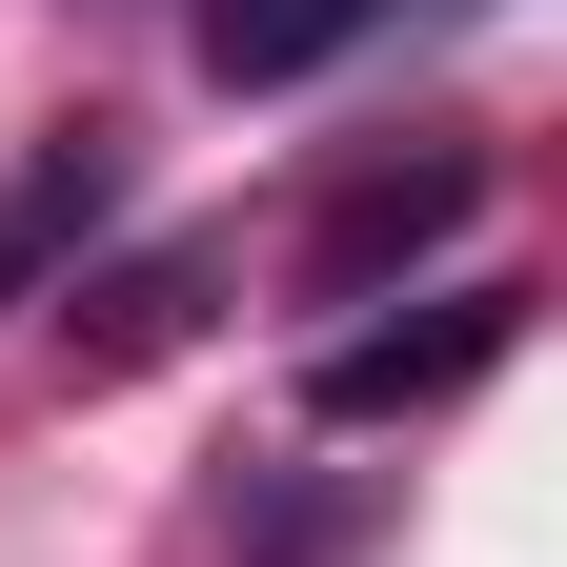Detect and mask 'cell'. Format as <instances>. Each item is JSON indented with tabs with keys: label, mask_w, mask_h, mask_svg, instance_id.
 I'll use <instances>...</instances> for the list:
<instances>
[{
	"label": "cell",
	"mask_w": 567,
	"mask_h": 567,
	"mask_svg": "<svg viewBox=\"0 0 567 567\" xmlns=\"http://www.w3.org/2000/svg\"><path fill=\"white\" fill-rule=\"evenodd\" d=\"M486 365H507V284H446L425 324L324 344V365H305V405H324V425H405V405H446V385H486Z\"/></svg>",
	"instance_id": "cell-1"
},
{
	"label": "cell",
	"mask_w": 567,
	"mask_h": 567,
	"mask_svg": "<svg viewBox=\"0 0 567 567\" xmlns=\"http://www.w3.org/2000/svg\"><path fill=\"white\" fill-rule=\"evenodd\" d=\"M203 284H224V244H163V264H122V284H61V365H82V385L163 365V344L203 324Z\"/></svg>",
	"instance_id": "cell-3"
},
{
	"label": "cell",
	"mask_w": 567,
	"mask_h": 567,
	"mask_svg": "<svg viewBox=\"0 0 567 567\" xmlns=\"http://www.w3.org/2000/svg\"><path fill=\"white\" fill-rule=\"evenodd\" d=\"M385 0H203V82L224 102H264V82H305V61H344Z\"/></svg>",
	"instance_id": "cell-4"
},
{
	"label": "cell",
	"mask_w": 567,
	"mask_h": 567,
	"mask_svg": "<svg viewBox=\"0 0 567 567\" xmlns=\"http://www.w3.org/2000/svg\"><path fill=\"white\" fill-rule=\"evenodd\" d=\"M102 224V142H41L21 183H0V305H21V284H61V244Z\"/></svg>",
	"instance_id": "cell-5"
},
{
	"label": "cell",
	"mask_w": 567,
	"mask_h": 567,
	"mask_svg": "<svg viewBox=\"0 0 567 567\" xmlns=\"http://www.w3.org/2000/svg\"><path fill=\"white\" fill-rule=\"evenodd\" d=\"M466 203H486V183L446 163V142H425V163H365V183L324 203V244H305V284H324V305H365V284H385V264H425V244L466 224Z\"/></svg>",
	"instance_id": "cell-2"
}]
</instances>
